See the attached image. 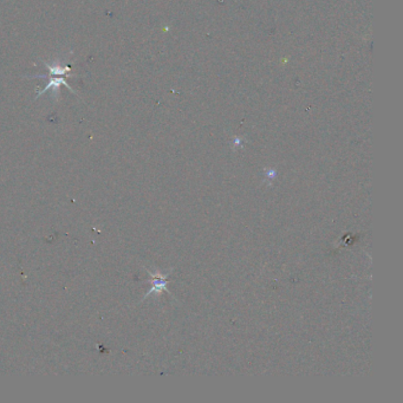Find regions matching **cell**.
I'll return each mask as SVG.
<instances>
[{"instance_id":"obj_2","label":"cell","mask_w":403,"mask_h":403,"mask_svg":"<svg viewBox=\"0 0 403 403\" xmlns=\"http://www.w3.org/2000/svg\"><path fill=\"white\" fill-rule=\"evenodd\" d=\"M72 51H70L69 55H64V56H58L57 58H55L52 62H46L40 60V62L45 65L48 71L50 72L51 76H64V77H73V75L70 73L71 71V67H70L69 64H67V61H69V57L71 56Z\"/></svg>"},{"instance_id":"obj_3","label":"cell","mask_w":403,"mask_h":403,"mask_svg":"<svg viewBox=\"0 0 403 403\" xmlns=\"http://www.w3.org/2000/svg\"><path fill=\"white\" fill-rule=\"evenodd\" d=\"M147 272H148V275L152 277L151 279L152 287H151V290L147 292V295L143 297L142 301H145V299H147V297H149L152 295H160V293L163 292V291L168 292V290H167V278H168L170 272L162 273L161 271H158V270H156L155 272H152L148 270Z\"/></svg>"},{"instance_id":"obj_1","label":"cell","mask_w":403,"mask_h":403,"mask_svg":"<svg viewBox=\"0 0 403 403\" xmlns=\"http://www.w3.org/2000/svg\"><path fill=\"white\" fill-rule=\"evenodd\" d=\"M24 78H40V79H44V81H46L45 88H44L43 90L38 91L37 96L34 97V99L39 98V97L42 96L43 93H45L46 91L51 90V98L54 99L55 102H58L60 101V95H61V85H64V87H66L72 93L77 95V93H76V91L73 90L71 87H70V84L67 83L64 76H48V75H43V73H38V75H33V76H25Z\"/></svg>"}]
</instances>
